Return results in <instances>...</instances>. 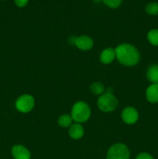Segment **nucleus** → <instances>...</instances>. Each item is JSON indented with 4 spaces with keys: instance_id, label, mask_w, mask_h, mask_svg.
<instances>
[{
    "instance_id": "16",
    "label": "nucleus",
    "mask_w": 158,
    "mask_h": 159,
    "mask_svg": "<svg viewBox=\"0 0 158 159\" xmlns=\"http://www.w3.org/2000/svg\"><path fill=\"white\" fill-rule=\"evenodd\" d=\"M72 117L68 114L62 115L58 119V124L61 127H68L72 124Z\"/></svg>"
},
{
    "instance_id": "3",
    "label": "nucleus",
    "mask_w": 158,
    "mask_h": 159,
    "mask_svg": "<svg viewBox=\"0 0 158 159\" xmlns=\"http://www.w3.org/2000/svg\"><path fill=\"white\" fill-rule=\"evenodd\" d=\"M98 107L104 113H110L117 108L118 100L112 93H104L98 99Z\"/></svg>"
},
{
    "instance_id": "20",
    "label": "nucleus",
    "mask_w": 158,
    "mask_h": 159,
    "mask_svg": "<svg viewBox=\"0 0 158 159\" xmlns=\"http://www.w3.org/2000/svg\"><path fill=\"white\" fill-rule=\"evenodd\" d=\"M93 1H94L95 3H99V2H101L102 0H93Z\"/></svg>"
},
{
    "instance_id": "2",
    "label": "nucleus",
    "mask_w": 158,
    "mask_h": 159,
    "mask_svg": "<svg viewBox=\"0 0 158 159\" xmlns=\"http://www.w3.org/2000/svg\"><path fill=\"white\" fill-rule=\"evenodd\" d=\"M91 108L85 102H77L71 109V117L77 124L86 122L91 116Z\"/></svg>"
},
{
    "instance_id": "13",
    "label": "nucleus",
    "mask_w": 158,
    "mask_h": 159,
    "mask_svg": "<svg viewBox=\"0 0 158 159\" xmlns=\"http://www.w3.org/2000/svg\"><path fill=\"white\" fill-rule=\"evenodd\" d=\"M90 89H91V93L93 94L102 96V94H104V92H105V86L101 82H95L91 84V86H90Z\"/></svg>"
},
{
    "instance_id": "9",
    "label": "nucleus",
    "mask_w": 158,
    "mask_h": 159,
    "mask_svg": "<svg viewBox=\"0 0 158 159\" xmlns=\"http://www.w3.org/2000/svg\"><path fill=\"white\" fill-rule=\"evenodd\" d=\"M116 54L115 49L111 48L104 50L100 54V61L105 65L111 64L116 59Z\"/></svg>"
},
{
    "instance_id": "5",
    "label": "nucleus",
    "mask_w": 158,
    "mask_h": 159,
    "mask_svg": "<svg viewBox=\"0 0 158 159\" xmlns=\"http://www.w3.org/2000/svg\"><path fill=\"white\" fill-rule=\"evenodd\" d=\"M35 106V99L32 96L25 94L20 96L15 102V107L17 110L23 113L30 112Z\"/></svg>"
},
{
    "instance_id": "6",
    "label": "nucleus",
    "mask_w": 158,
    "mask_h": 159,
    "mask_svg": "<svg viewBox=\"0 0 158 159\" xmlns=\"http://www.w3.org/2000/svg\"><path fill=\"white\" fill-rule=\"evenodd\" d=\"M122 119L125 124H134L139 119V113L135 108L128 107L123 110L122 113Z\"/></svg>"
},
{
    "instance_id": "15",
    "label": "nucleus",
    "mask_w": 158,
    "mask_h": 159,
    "mask_svg": "<svg viewBox=\"0 0 158 159\" xmlns=\"http://www.w3.org/2000/svg\"><path fill=\"white\" fill-rule=\"evenodd\" d=\"M145 11L147 14L150 16L158 15V2H152L148 3L145 7Z\"/></svg>"
},
{
    "instance_id": "17",
    "label": "nucleus",
    "mask_w": 158,
    "mask_h": 159,
    "mask_svg": "<svg viewBox=\"0 0 158 159\" xmlns=\"http://www.w3.org/2000/svg\"><path fill=\"white\" fill-rule=\"evenodd\" d=\"M102 2L108 7L116 9L122 4V0H102Z\"/></svg>"
},
{
    "instance_id": "11",
    "label": "nucleus",
    "mask_w": 158,
    "mask_h": 159,
    "mask_svg": "<svg viewBox=\"0 0 158 159\" xmlns=\"http://www.w3.org/2000/svg\"><path fill=\"white\" fill-rule=\"evenodd\" d=\"M85 130L80 124H73L70 126L69 135L71 138L74 140L81 139L84 136Z\"/></svg>"
},
{
    "instance_id": "14",
    "label": "nucleus",
    "mask_w": 158,
    "mask_h": 159,
    "mask_svg": "<svg viewBox=\"0 0 158 159\" xmlns=\"http://www.w3.org/2000/svg\"><path fill=\"white\" fill-rule=\"evenodd\" d=\"M147 40L150 44L158 46V29H152L147 34Z\"/></svg>"
},
{
    "instance_id": "4",
    "label": "nucleus",
    "mask_w": 158,
    "mask_h": 159,
    "mask_svg": "<svg viewBox=\"0 0 158 159\" xmlns=\"http://www.w3.org/2000/svg\"><path fill=\"white\" fill-rule=\"evenodd\" d=\"M130 153L128 147L124 144L118 143L108 149L106 159H129Z\"/></svg>"
},
{
    "instance_id": "19",
    "label": "nucleus",
    "mask_w": 158,
    "mask_h": 159,
    "mask_svg": "<svg viewBox=\"0 0 158 159\" xmlns=\"http://www.w3.org/2000/svg\"><path fill=\"white\" fill-rule=\"evenodd\" d=\"M14 2H15V4L18 7H24V6H26V5L28 4V2H29V0H14Z\"/></svg>"
},
{
    "instance_id": "8",
    "label": "nucleus",
    "mask_w": 158,
    "mask_h": 159,
    "mask_svg": "<svg viewBox=\"0 0 158 159\" xmlns=\"http://www.w3.org/2000/svg\"><path fill=\"white\" fill-rule=\"evenodd\" d=\"M12 155L14 159H30V152L25 146L16 144L12 148Z\"/></svg>"
},
{
    "instance_id": "1",
    "label": "nucleus",
    "mask_w": 158,
    "mask_h": 159,
    "mask_svg": "<svg viewBox=\"0 0 158 159\" xmlns=\"http://www.w3.org/2000/svg\"><path fill=\"white\" fill-rule=\"evenodd\" d=\"M116 58L119 63L125 66H134L139 62L140 55L134 46L129 43H122L115 49Z\"/></svg>"
},
{
    "instance_id": "10",
    "label": "nucleus",
    "mask_w": 158,
    "mask_h": 159,
    "mask_svg": "<svg viewBox=\"0 0 158 159\" xmlns=\"http://www.w3.org/2000/svg\"><path fill=\"white\" fill-rule=\"evenodd\" d=\"M146 98L151 103L158 102V84H151L146 90Z\"/></svg>"
},
{
    "instance_id": "12",
    "label": "nucleus",
    "mask_w": 158,
    "mask_h": 159,
    "mask_svg": "<svg viewBox=\"0 0 158 159\" xmlns=\"http://www.w3.org/2000/svg\"><path fill=\"white\" fill-rule=\"evenodd\" d=\"M147 77L152 84H158V65H153L149 67Z\"/></svg>"
},
{
    "instance_id": "18",
    "label": "nucleus",
    "mask_w": 158,
    "mask_h": 159,
    "mask_svg": "<svg viewBox=\"0 0 158 159\" xmlns=\"http://www.w3.org/2000/svg\"><path fill=\"white\" fill-rule=\"evenodd\" d=\"M136 159H154L153 157L151 155L148 153H146V152H143V153L139 154L136 157Z\"/></svg>"
},
{
    "instance_id": "7",
    "label": "nucleus",
    "mask_w": 158,
    "mask_h": 159,
    "mask_svg": "<svg viewBox=\"0 0 158 159\" xmlns=\"http://www.w3.org/2000/svg\"><path fill=\"white\" fill-rule=\"evenodd\" d=\"M74 43L81 51H89L93 48L94 41L88 36L82 35L75 38Z\"/></svg>"
}]
</instances>
